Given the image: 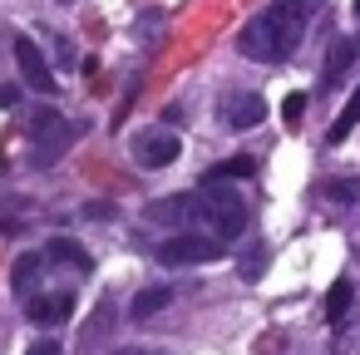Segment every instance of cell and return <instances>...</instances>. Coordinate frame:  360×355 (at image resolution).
Returning <instances> with one entry per match:
<instances>
[{
  "mask_svg": "<svg viewBox=\"0 0 360 355\" xmlns=\"http://www.w3.org/2000/svg\"><path fill=\"white\" fill-rule=\"evenodd\" d=\"M217 257H227V242L207 237V232H178V237L158 242V262H168V266H198V262H217Z\"/></svg>",
  "mask_w": 360,
  "mask_h": 355,
  "instance_id": "cell-3",
  "label": "cell"
},
{
  "mask_svg": "<svg viewBox=\"0 0 360 355\" xmlns=\"http://www.w3.org/2000/svg\"><path fill=\"white\" fill-rule=\"evenodd\" d=\"M50 257H55V262H70V266H79V271H89V252H84L75 237H55V242H50Z\"/></svg>",
  "mask_w": 360,
  "mask_h": 355,
  "instance_id": "cell-15",
  "label": "cell"
},
{
  "mask_svg": "<svg viewBox=\"0 0 360 355\" xmlns=\"http://www.w3.org/2000/svg\"><path fill=\"white\" fill-rule=\"evenodd\" d=\"M25 355H60V345H55V340H35Z\"/></svg>",
  "mask_w": 360,
  "mask_h": 355,
  "instance_id": "cell-19",
  "label": "cell"
},
{
  "mask_svg": "<svg viewBox=\"0 0 360 355\" xmlns=\"http://www.w3.org/2000/svg\"><path fill=\"white\" fill-rule=\"evenodd\" d=\"M350 65H355V40H335L330 55H326V65H321V84H335Z\"/></svg>",
  "mask_w": 360,
  "mask_h": 355,
  "instance_id": "cell-11",
  "label": "cell"
},
{
  "mask_svg": "<svg viewBox=\"0 0 360 355\" xmlns=\"http://www.w3.org/2000/svg\"><path fill=\"white\" fill-rule=\"evenodd\" d=\"M355 15H360V0H355Z\"/></svg>",
  "mask_w": 360,
  "mask_h": 355,
  "instance_id": "cell-22",
  "label": "cell"
},
{
  "mask_svg": "<svg viewBox=\"0 0 360 355\" xmlns=\"http://www.w3.org/2000/svg\"><path fill=\"white\" fill-rule=\"evenodd\" d=\"M355 124H360V84H355V94L345 99V109L335 114V124H330V134H326V143H345Z\"/></svg>",
  "mask_w": 360,
  "mask_h": 355,
  "instance_id": "cell-12",
  "label": "cell"
},
{
  "mask_svg": "<svg viewBox=\"0 0 360 355\" xmlns=\"http://www.w3.org/2000/svg\"><path fill=\"white\" fill-rule=\"evenodd\" d=\"M15 65H20V75H25V84H30V89H40V94H50V89H55L50 60L40 55V45H35L30 35H20V40H15Z\"/></svg>",
  "mask_w": 360,
  "mask_h": 355,
  "instance_id": "cell-7",
  "label": "cell"
},
{
  "mask_svg": "<svg viewBox=\"0 0 360 355\" xmlns=\"http://www.w3.org/2000/svg\"><path fill=\"white\" fill-rule=\"evenodd\" d=\"M148 217H153V222H168V227L193 232V193H178V198H168V202H153V207H148Z\"/></svg>",
  "mask_w": 360,
  "mask_h": 355,
  "instance_id": "cell-9",
  "label": "cell"
},
{
  "mask_svg": "<svg viewBox=\"0 0 360 355\" xmlns=\"http://www.w3.org/2000/svg\"><path fill=\"white\" fill-rule=\"evenodd\" d=\"M247 222V207L237 193H227L222 183H202V193H193V232H207V237H237Z\"/></svg>",
  "mask_w": 360,
  "mask_h": 355,
  "instance_id": "cell-2",
  "label": "cell"
},
{
  "mask_svg": "<svg viewBox=\"0 0 360 355\" xmlns=\"http://www.w3.org/2000/svg\"><path fill=\"white\" fill-rule=\"evenodd\" d=\"M217 119H222L227 129L247 134V129H257V124L266 119V104H262V94H257V89H227V94H222V104H217Z\"/></svg>",
  "mask_w": 360,
  "mask_h": 355,
  "instance_id": "cell-4",
  "label": "cell"
},
{
  "mask_svg": "<svg viewBox=\"0 0 360 355\" xmlns=\"http://www.w3.org/2000/svg\"><path fill=\"white\" fill-rule=\"evenodd\" d=\"M0 104L15 109V104H20V89H15V84H6V89H0Z\"/></svg>",
  "mask_w": 360,
  "mask_h": 355,
  "instance_id": "cell-20",
  "label": "cell"
},
{
  "mask_svg": "<svg viewBox=\"0 0 360 355\" xmlns=\"http://www.w3.org/2000/svg\"><path fill=\"white\" fill-rule=\"evenodd\" d=\"M163 306H168V286H148V291H139V296H134L129 316H134V321H153Z\"/></svg>",
  "mask_w": 360,
  "mask_h": 355,
  "instance_id": "cell-13",
  "label": "cell"
},
{
  "mask_svg": "<svg viewBox=\"0 0 360 355\" xmlns=\"http://www.w3.org/2000/svg\"><path fill=\"white\" fill-rule=\"evenodd\" d=\"M134 158H139L143 168H168V163L183 158V143H178V134H168V129H148V134H139Z\"/></svg>",
  "mask_w": 360,
  "mask_h": 355,
  "instance_id": "cell-6",
  "label": "cell"
},
{
  "mask_svg": "<svg viewBox=\"0 0 360 355\" xmlns=\"http://www.w3.org/2000/svg\"><path fill=\"white\" fill-rule=\"evenodd\" d=\"M70 311H75V296L70 291H50V296H30V321L35 325H65L70 321Z\"/></svg>",
  "mask_w": 360,
  "mask_h": 355,
  "instance_id": "cell-8",
  "label": "cell"
},
{
  "mask_svg": "<svg viewBox=\"0 0 360 355\" xmlns=\"http://www.w3.org/2000/svg\"><path fill=\"white\" fill-rule=\"evenodd\" d=\"M350 296H355V286H350V281H335L330 296H326V321H340L345 306H350Z\"/></svg>",
  "mask_w": 360,
  "mask_h": 355,
  "instance_id": "cell-16",
  "label": "cell"
},
{
  "mask_svg": "<svg viewBox=\"0 0 360 355\" xmlns=\"http://www.w3.org/2000/svg\"><path fill=\"white\" fill-rule=\"evenodd\" d=\"M326 193L335 202H360V178H345V183H326Z\"/></svg>",
  "mask_w": 360,
  "mask_h": 355,
  "instance_id": "cell-17",
  "label": "cell"
},
{
  "mask_svg": "<svg viewBox=\"0 0 360 355\" xmlns=\"http://www.w3.org/2000/svg\"><path fill=\"white\" fill-rule=\"evenodd\" d=\"M124 355H148V350H124Z\"/></svg>",
  "mask_w": 360,
  "mask_h": 355,
  "instance_id": "cell-21",
  "label": "cell"
},
{
  "mask_svg": "<svg viewBox=\"0 0 360 355\" xmlns=\"http://www.w3.org/2000/svg\"><path fill=\"white\" fill-rule=\"evenodd\" d=\"M306 15H311V11H306V0H276L271 11H262L257 20H247V25H242L237 50H242L247 60L276 65V60L296 55L301 30H306Z\"/></svg>",
  "mask_w": 360,
  "mask_h": 355,
  "instance_id": "cell-1",
  "label": "cell"
},
{
  "mask_svg": "<svg viewBox=\"0 0 360 355\" xmlns=\"http://www.w3.org/2000/svg\"><path fill=\"white\" fill-rule=\"evenodd\" d=\"M35 281H40V257H35V252H25V257L11 266V286H15L20 296H30V291H35Z\"/></svg>",
  "mask_w": 360,
  "mask_h": 355,
  "instance_id": "cell-14",
  "label": "cell"
},
{
  "mask_svg": "<svg viewBox=\"0 0 360 355\" xmlns=\"http://www.w3.org/2000/svg\"><path fill=\"white\" fill-rule=\"evenodd\" d=\"M30 138H35V148H40V163H55V153L70 148L75 129L65 124V114H55V109H35V114H30Z\"/></svg>",
  "mask_w": 360,
  "mask_h": 355,
  "instance_id": "cell-5",
  "label": "cell"
},
{
  "mask_svg": "<svg viewBox=\"0 0 360 355\" xmlns=\"http://www.w3.org/2000/svg\"><path fill=\"white\" fill-rule=\"evenodd\" d=\"M252 173H257V158H252V153H237V158L212 163L202 183H237V178H252Z\"/></svg>",
  "mask_w": 360,
  "mask_h": 355,
  "instance_id": "cell-10",
  "label": "cell"
},
{
  "mask_svg": "<svg viewBox=\"0 0 360 355\" xmlns=\"http://www.w3.org/2000/svg\"><path fill=\"white\" fill-rule=\"evenodd\" d=\"M301 114H306V94H286L281 99V119L286 124H301Z\"/></svg>",
  "mask_w": 360,
  "mask_h": 355,
  "instance_id": "cell-18",
  "label": "cell"
}]
</instances>
